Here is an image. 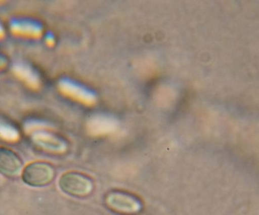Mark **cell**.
Returning a JSON list of instances; mask_svg holds the SVG:
<instances>
[{"instance_id":"11","label":"cell","mask_w":259,"mask_h":215,"mask_svg":"<svg viewBox=\"0 0 259 215\" xmlns=\"http://www.w3.org/2000/svg\"><path fill=\"white\" fill-rule=\"evenodd\" d=\"M5 63H6V62H5L4 58L0 56V69L5 66Z\"/></svg>"},{"instance_id":"1","label":"cell","mask_w":259,"mask_h":215,"mask_svg":"<svg viewBox=\"0 0 259 215\" xmlns=\"http://www.w3.org/2000/svg\"><path fill=\"white\" fill-rule=\"evenodd\" d=\"M55 170L49 162L37 161L31 162L22 170V180L26 185L42 187L50 184L54 180Z\"/></svg>"},{"instance_id":"8","label":"cell","mask_w":259,"mask_h":215,"mask_svg":"<svg viewBox=\"0 0 259 215\" xmlns=\"http://www.w3.org/2000/svg\"><path fill=\"white\" fill-rule=\"evenodd\" d=\"M32 139L36 144L45 149L59 151L62 148V144L59 139L55 135L44 131H35L33 133Z\"/></svg>"},{"instance_id":"3","label":"cell","mask_w":259,"mask_h":215,"mask_svg":"<svg viewBox=\"0 0 259 215\" xmlns=\"http://www.w3.org/2000/svg\"><path fill=\"white\" fill-rule=\"evenodd\" d=\"M108 207L113 211L132 214L140 211L141 204L138 199L126 193L113 192L106 198Z\"/></svg>"},{"instance_id":"4","label":"cell","mask_w":259,"mask_h":215,"mask_svg":"<svg viewBox=\"0 0 259 215\" xmlns=\"http://www.w3.org/2000/svg\"><path fill=\"white\" fill-rule=\"evenodd\" d=\"M59 88L62 94L79 102L91 103L96 98L91 90L70 78H62L59 83Z\"/></svg>"},{"instance_id":"10","label":"cell","mask_w":259,"mask_h":215,"mask_svg":"<svg viewBox=\"0 0 259 215\" xmlns=\"http://www.w3.org/2000/svg\"><path fill=\"white\" fill-rule=\"evenodd\" d=\"M4 35V28L1 22H0V38Z\"/></svg>"},{"instance_id":"5","label":"cell","mask_w":259,"mask_h":215,"mask_svg":"<svg viewBox=\"0 0 259 215\" xmlns=\"http://www.w3.org/2000/svg\"><path fill=\"white\" fill-rule=\"evenodd\" d=\"M23 161L13 150L0 146V174L8 177H14L22 171Z\"/></svg>"},{"instance_id":"2","label":"cell","mask_w":259,"mask_h":215,"mask_svg":"<svg viewBox=\"0 0 259 215\" xmlns=\"http://www.w3.org/2000/svg\"><path fill=\"white\" fill-rule=\"evenodd\" d=\"M59 185L62 192L75 197H85L91 193L93 189V183L90 178L75 171L62 175Z\"/></svg>"},{"instance_id":"6","label":"cell","mask_w":259,"mask_h":215,"mask_svg":"<svg viewBox=\"0 0 259 215\" xmlns=\"http://www.w3.org/2000/svg\"><path fill=\"white\" fill-rule=\"evenodd\" d=\"M11 29L16 34L30 38L39 37L43 30L39 23L28 19L13 20L11 23Z\"/></svg>"},{"instance_id":"9","label":"cell","mask_w":259,"mask_h":215,"mask_svg":"<svg viewBox=\"0 0 259 215\" xmlns=\"http://www.w3.org/2000/svg\"><path fill=\"white\" fill-rule=\"evenodd\" d=\"M20 138L18 130L12 124L0 118V139L9 143H14Z\"/></svg>"},{"instance_id":"7","label":"cell","mask_w":259,"mask_h":215,"mask_svg":"<svg viewBox=\"0 0 259 215\" xmlns=\"http://www.w3.org/2000/svg\"><path fill=\"white\" fill-rule=\"evenodd\" d=\"M15 74L26 85L33 88H37L40 84L39 75L32 67L23 62H19L13 66Z\"/></svg>"}]
</instances>
